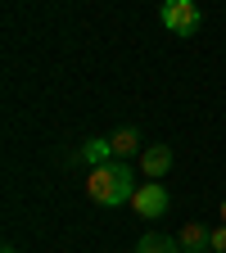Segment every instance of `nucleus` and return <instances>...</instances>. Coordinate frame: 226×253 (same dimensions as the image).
<instances>
[{
  "label": "nucleus",
  "mask_w": 226,
  "mask_h": 253,
  "mask_svg": "<svg viewBox=\"0 0 226 253\" xmlns=\"http://www.w3.org/2000/svg\"><path fill=\"white\" fill-rule=\"evenodd\" d=\"M222 221H226V199H222Z\"/></svg>",
  "instance_id": "9d476101"
},
{
  "label": "nucleus",
  "mask_w": 226,
  "mask_h": 253,
  "mask_svg": "<svg viewBox=\"0 0 226 253\" xmlns=\"http://www.w3.org/2000/svg\"><path fill=\"white\" fill-rule=\"evenodd\" d=\"M213 253H226V221L213 226Z\"/></svg>",
  "instance_id": "1a4fd4ad"
},
{
  "label": "nucleus",
  "mask_w": 226,
  "mask_h": 253,
  "mask_svg": "<svg viewBox=\"0 0 226 253\" xmlns=\"http://www.w3.org/2000/svg\"><path fill=\"white\" fill-rule=\"evenodd\" d=\"M86 195L100 204V208L132 204V195H136V172L127 168L122 158H113V163H104V168H90V176H86Z\"/></svg>",
  "instance_id": "f257e3e1"
},
{
  "label": "nucleus",
  "mask_w": 226,
  "mask_h": 253,
  "mask_svg": "<svg viewBox=\"0 0 226 253\" xmlns=\"http://www.w3.org/2000/svg\"><path fill=\"white\" fill-rule=\"evenodd\" d=\"M177 244H181V253H213V231L199 226V221H185Z\"/></svg>",
  "instance_id": "39448f33"
},
{
  "label": "nucleus",
  "mask_w": 226,
  "mask_h": 253,
  "mask_svg": "<svg viewBox=\"0 0 226 253\" xmlns=\"http://www.w3.org/2000/svg\"><path fill=\"white\" fill-rule=\"evenodd\" d=\"M168 190H163V181H145V185H136V195H132V208H136V217H163L168 212Z\"/></svg>",
  "instance_id": "7ed1b4c3"
},
{
  "label": "nucleus",
  "mask_w": 226,
  "mask_h": 253,
  "mask_svg": "<svg viewBox=\"0 0 226 253\" xmlns=\"http://www.w3.org/2000/svg\"><path fill=\"white\" fill-rule=\"evenodd\" d=\"M158 18H163V27L172 32V37H195L199 23H204L195 0H163V14H158Z\"/></svg>",
  "instance_id": "f03ea898"
},
{
  "label": "nucleus",
  "mask_w": 226,
  "mask_h": 253,
  "mask_svg": "<svg viewBox=\"0 0 226 253\" xmlns=\"http://www.w3.org/2000/svg\"><path fill=\"white\" fill-rule=\"evenodd\" d=\"M109 145H113V158H132L140 149V131L136 126H118V131L109 136Z\"/></svg>",
  "instance_id": "0eeeda50"
},
{
  "label": "nucleus",
  "mask_w": 226,
  "mask_h": 253,
  "mask_svg": "<svg viewBox=\"0 0 226 253\" xmlns=\"http://www.w3.org/2000/svg\"><path fill=\"white\" fill-rule=\"evenodd\" d=\"M0 253H14V249H9V244H5V249H0Z\"/></svg>",
  "instance_id": "9b49d317"
},
{
  "label": "nucleus",
  "mask_w": 226,
  "mask_h": 253,
  "mask_svg": "<svg viewBox=\"0 0 226 253\" xmlns=\"http://www.w3.org/2000/svg\"><path fill=\"white\" fill-rule=\"evenodd\" d=\"M168 168H172V145H149V149H140V172L149 181L168 176Z\"/></svg>",
  "instance_id": "20e7f679"
},
{
  "label": "nucleus",
  "mask_w": 226,
  "mask_h": 253,
  "mask_svg": "<svg viewBox=\"0 0 226 253\" xmlns=\"http://www.w3.org/2000/svg\"><path fill=\"white\" fill-rule=\"evenodd\" d=\"M136 253H181V244L168 240V235H145V240L136 244Z\"/></svg>",
  "instance_id": "6e6552de"
},
{
  "label": "nucleus",
  "mask_w": 226,
  "mask_h": 253,
  "mask_svg": "<svg viewBox=\"0 0 226 253\" xmlns=\"http://www.w3.org/2000/svg\"><path fill=\"white\" fill-rule=\"evenodd\" d=\"M77 158H82V163H90V168H104V163H113V145H109V136H95V140H86Z\"/></svg>",
  "instance_id": "423d86ee"
}]
</instances>
